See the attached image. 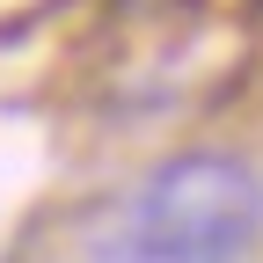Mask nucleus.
Masks as SVG:
<instances>
[{
  "instance_id": "nucleus-1",
  "label": "nucleus",
  "mask_w": 263,
  "mask_h": 263,
  "mask_svg": "<svg viewBox=\"0 0 263 263\" xmlns=\"http://www.w3.org/2000/svg\"><path fill=\"white\" fill-rule=\"evenodd\" d=\"M263 234V176L234 154H176L117 205L103 263H241Z\"/></svg>"
}]
</instances>
